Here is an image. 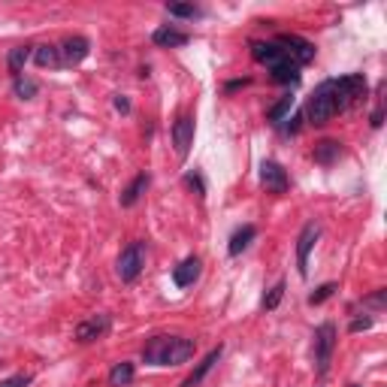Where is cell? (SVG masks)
Returning <instances> with one entry per match:
<instances>
[{"label":"cell","mask_w":387,"mask_h":387,"mask_svg":"<svg viewBox=\"0 0 387 387\" xmlns=\"http://www.w3.org/2000/svg\"><path fill=\"white\" fill-rule=\"evenodd\" d=\"M194 339L185 336H155L142 348V360L148 366H179V363L194 357Z\"/></svg>","instance_id":"cell-1"},{"label":"cell","mask_w":387,"mask_h":387,"mask_svg":"<svg viewBox=\"0 0 387 387\" xmlns=\"http://www.w3.org/2000/svg\"><path fill=\"white\" fill-rule=\"evenodd\" d=\"M336 112H342V106H339V94H336V79H327V82H321V85L312 91V97H309L306 121L309 124H315V127H321V124H327Z\"/></svg>","instance_id":"cell-2"},{"label":"cell","mask_w":387,"mask_h":387,"mask_svg":"<svg viewBox=\"0 0 387 387\" xmlns=\"http://www.w3.org/2000/svg\"><path fill=\"white\" fill-rule=\"evenodd\" d=\"M333 351H336V324H321L315 330V369L318 378L327 375L330 363H333Z\"/></svg>","instance_id":"cell-3"},{"label":"cell","mask_w":387,"mask_h":387,"mask_svg":"<svg viewBox=\"0 0 387 387\" xmlns=\"http://www.w3.org/2000/svg\"><path fill=\"white\" fill-rule=\"evenodd\" d=\"M142 267H146V242H131L127 248H121L115 272L121 282H136Z\"/></svg>","instance_id":"cell-4"},{"label":"cell","mask_w":387,"mask_h":387,"mask_svg":"<svg viewBox=\"0 0 387 387\" xmlns=\"http://www.w3.org/2000/svg\"><path fill=\"white\" fill-rule=\"evenodd\" d=\"M272 43H276L278 49L285 52V58L294 60L297 67L309 64V60H315V45L309 43V40H302V36H297V34H282V36H276Z\"/></svg>","instance_id":"cell-5"},{"label":"cell","mask_w":387,"mask_h":387,"mask_svg":"<svg viewBox=\"0 0 387 387\" xmlns=\"http://www.w3.org/2000/svg\"><path fill=\"white\" fill-rule=\"evenodd\" d=\"M336 94H339V106H342V112L348 109V106L360 103L363 97H366V76L363 73L339 76L336 79Z\"/></svg>","instance_id":"cell-6"},{"label":"cell","mask_w":387,"mask_h":387,"mask_svg":"<svg viewBox=\"0 0 387 387\" xmlns=\"http://www.w3.org/2000/svg\"><path fill=\"white\" fill-rule=\"evenodd\" d=\"M318 236H321V227H318L315 221H309L306 227H302L300 239H297V269H300L302 278L309 276V254H312Z\"/></svg>","instance_id":"cell-7"},{"label":"cell","mask_w":387,"mask_h":387,"mask_svg":"<svg viewBox=\"0 0 387 387\" xmlns=\"http://www.w3.org/2000/svg\"><path fill=\"white\" fill-rule=\"evenodd\" d=\"M261 181H263V188L272 191V194H285L287 185H291L287 170H285L282 164H276V161H263L261 164Z\"/></svg>","instance_id":"cell-8"},{"label":"cell","mask_w":387,"mask_h":387,"mask_svg":"<svg viewBox=\"0 0 387 387\" xmlns=\"http://www.w3.org/2000/svg\"><path fill=\"white\" fill-rule=\"evenodd\" d=\"M58 52H60V64H64V67H76V64H82V60L88 58L91 43L85 40V36H67V40L58 45Z\"/></svg>","instance_id":"cell-9"},{"label":"cell","mask_w":387,"mask_h":387,"mask_svg":"<svg viewBox=\"0 0 387 387\" xmlns=\"http://www.w3.org/2000/svg\"><path fill=\"white\" fill-rule=\"evenodd\" d=\"M173 146H176L179 157H188V151L194 146V118L191 115H181L173 124Z\"/></svg>","instance_id":"cell-10"},{"label":"cell","mask_w":387,"mask_h":387,"mask_svg":"<svg viewBox=\"0 0 387 387\" xmlns=\"http://www.w3.org/2000/svg\"><path fill=\"white\" fill-rule=\"evenodd\" d=\"M109 315H91L88 321H82L79 327H76V339L79 342H94V339H103L106 333H109Z\"/></svg>","instance_id":"cell-11"},{"label":"cell","mask_w":387,"mask_h":387,"mask_svg":"<svg viewBox=\"0 0 387 387\" xmlns=\"http://www.w3.org/2000/svg\"><path fill=\"white\" fill-rule=\"evenodd\" d=\"M200 272H203V261L197 254H191L173 269V282H176V287H191L200 278Z\"/></svg>","instance_id":"cell-12"},{"label":"cell","mask_w":387,"mask_h":387,"mask_svg":"<svg viewBox=\"0 0 387 387\" xmlns=\"http://www.w3.org/2000/svg\"><path fill=\"white\" fill-rule=\"evenodd\" d=\"M221 351H224V348H221V345H218V348H212V351L206 354V357H203L200 363H197V369H194V373H191V375H188V378H185V382H181V387H197V384H200V382H203V378H206V375L212 373V366H215V363H218V360H221Z\"/></svg>","instance_id":"cell-13"},{"label":"cell","mask_w":387,"mask_h":387,"mask_svg":"<svg viewBox=\"0 0 387 387\" xmlns=\"http://www.w3.org/2000/svg\"><path fill=\"white\" fill-rule=\"evenodd\" d=\"M312 157H315V164H321V166H333L339 157H342V142L339 140H321L315 146Z\"/></svg>","instance_id":"cell-14"},{"label":"cell","mask_w":387,"mask_h":387,"mask_svg":"<svg viewBox=\"0 0 387 387\" xmlns=\"http://www.w3.org/2000/svg\"><path fill=\"white\" fill-rule=\"evenodd\" d=\"M191 36L185 34V30H176V27H157L155 34H151V43L161 45V49H179V45H185Z\"/></svg>","instance_id":"cell-15"},{"label":"cell","mask_w":387,"mask_h":387,"mask_svg":"<svg viewBox=\"0 0 387 387\" xmlns=\"http://www.w3.org/2000/svg\"><path fill=\"white\" fill-rule=\"evenodd\" d=\"M148 185H151V176H148V173H140V176H136L131 185L124 188V194H121V206H127V209L136 206V203H140V197L148 191Z\"/></svg>","instance_id":"cell-16"},{"label":"cell","mask_w":387,"mask_h":387,"mask_svg":"<svg viewBox=\"0 0 387 387\" xmlns=\"http://www.w3.org/2000/svg\"><path fill=\"white\" fill-rule=\"evenodd\" d=\"M252 55L257 64H267V67H276L278 60H285V52L276 43H252Z\"/></svg>","instance_id":"cell-17"},{"label":"cell","mask_w":387,"mask_h":387,"mask_svg":"<svg viewBox=\"0 0 387 387\" xmlns=\"http://www.w3.org/2000/svg\"><path fill=\"white\" fill-rule=\"evenodd\" d=\"M254 236H257V227H254V224H242L239 230L230 236V245H227V252H230L233 257L242 254V252H245V248L254 242Z\"/></svg>","instance_id":"cell-18"},{"label":"cell","mask_w":387,"mask_h":387,"mask_svg":"<svg viewBox=\"0 0 387 387\" xmlns=\"http://www.w3.org/2000/svg\"><path fill=\"white\" fill-rule=\"evenodd\" d=\"M269 70H272V79H276L278 85H297L300 82V67L294 64V60H287V58L278 60V64L269 67Z\"/></svg>","instance_id":"cell-19"},{"label":"cell","mask_w":387,"mask_h":387,"mask_svg":"<svg viewBox=\"0 0 387 387\" xmlns=\"http://www.w3.org/2000/svg\"><path fill=\"white\" fill-rule=\"evenodd\" d=\"M133 375H136V369H133V363H127V360H121L112 366V373H109V384L112 387H127L133 382Z\"/></svg>","instance_id":"cell-20"},{"label":"cell","mask_w":387,"mask_h":387,"mask_svg":"<svg viewBox=\"0 0 387 387\" xmlns=\"http://www.w3.org/2000/svg\"><path fill=\"white\" fill-rule=\"evenodd\" d=\"M30 49H34V45H15V49H10L6 67H10L12 76H21V70H25V64H27V58H30Z\"/></svg>","instance_id":"cell-21"},{"label":"cell","mask_w":387,"mask_h":387,"mask_svg":"<svg viewBox=\"0 0 387 387\" xmlns=\"http://www.w3.org/2000/svg\"><path fill=\"white\" fill-rule=\"evenodd\" d=\"M12 91H15V97H21V100H34L40 85H36V79H30V76H15Z\"/></svg>","instance_id":"cell-22"},{"label":"cell","mask_w":387,"mask_h":387,"mask_svg":"<svg viewBox=\"0 0 387 387\" xmlns=\"http://www.w3.org/2000/svg\"><path fill=\"white\" fill-rule=\"evenodd\" d=\"M34 60H36L40 67H60V52H58V45H36Z\"/></svg>","instance_id":"cell-23"},{"label":"cell","mask_w":387,"mask_h":387,"mask_svg":"<svg viewBox=\"0 0 387 387\" xmlns=\"http://www.w3.org/2000/svg\"><path fill=\"white\" fill-rule=\"evenodd\" d=\"M294 109V97L291 94H287V97H282V100H278L276 106H272V109L267 112V118L272 121V124H285V118H287V112H291Z\"/></svg>","instance_id":"cell-24"},{"label":"cell","mask_w":387,"mask_h":387,"mask_svg":"<svg viewBox=\"0 0 387 387\" xmlns=\"http://www.w3.org/2000/svg\"><path fill=\"white\" fill-rule=\"evenodd\" d=\"M339 287H336V282H327V285H321L315 294H309V306H321V302H327L333 294H336Z\"/></svg>","instance_id":"cell-25"},{"label":"cell","mask_w":387,"mask_h":387,"mask_svg":"<svg viewBox=\"0 0 387 387\" xmlns=\"http://www.w3.org/2000/svg\"><path fill=\"white\" fill-rule=\"evenodd\" d=\"M166 12L179 15V19H197V15H200V10H197L194 3H170L166 6Z\"/></svg>","instance_id":"cell-26"},{"label":"cell","mask_w":387,"mask_h":387,"mask_svg":"<svg viewBox=\"0 0 387 387\" xmlns=\"http://www.w3.org/2000/svg\"><path fill=\"white\" fill-rule=\"evenodd\" d=\"M285 297V282H276V287H269V294L263 297V309H276Z\"/></svg>","instance_id":"cell-27"},{"label":"cell","mask_w":387,"mask_h":387,"mask_svg":"<svg viewBox=\"0 0 387 387\" xmlns=\"http://www.w3.org/2000/svg\"><path fill=\"white\" fill-rule=\"evenodd\" d=\"M185 185L191 188L197 197H206V185H203V176H200V173H188V176H185Z\"/></svg>","instance_id":"cell-28"},{"label":"cell","mask_w":387,"mask_h":387,"mask_svg":"<svg viewBox=\"0 0 387 387\" xmlns=\"http://www.w3.org/2000/svg\"><path fill=\"white\" fill-rule=\"evenodd\" d=\"M30 384V375H12L6 382H0V387H27Z\"/></svg>","instance_id":"cell-29"},{"label":"cell","mask_w":387,"mask_h":387,"mask_svg":"<svg viewBox=\"0 0 387 387\" xmlns=\"http://www.w3.org/2000/svg\"><path fill=\"white\" fill-rule=\"evenodd\" d=\"M369 327H373V318L366 315V318H354L348 330H351V333H360V330H369Z\"/></svg>","instance_id":"cell-30"},{"label":"cell","mask_w":387,"mask_h":387,"mask_svg":"<svg viewBox=\"0 0 387 387\" xmlns=\"http://www.w3.org/2000/svg\"><path fill=\"white\" fill-rule=\"evenodd\" d=\"M384 300H387V291H378L375 297H369V300H366V306H375V309H382V306H384Z\"/></svg>","instance_id":"cell-31"},{"label":"cell","mask_w":387,"mask_h":387,"mask_svg":"<svg viewBox=\"0 0 387 387\" xmlns=\"http://www.w3.org/2000/svg\"><path fill=\"white\" fill-rule=\"evenodd\" d=\"M115 109H118V112H124V115H127V112H131V100H127L124 94H118V97H115Z\"/></svg>","instance_id":"cell-32"},{"label":"cell","mask_w":387,"mask_h":387,"mask_svg":"<svg viewBox=\"0 0 387 387\" xmlns=\"http://www.w3.org/2000/svg\"><path fill=\"white\" fill-rule=\"evenodd\" d=\"M382 124H384V106H378L373 112V127H382Z\"/></svg>","instance_id":"cell-33"},{"label":"cell","mask_w":387,"mask_h":387,"mask_svg":"<svg viewBox=\"0 0 387 387\" xmlns=\"http://www.w3.org/2000/svg\"><path fill=\"white\" fill-rule=\"evenodd\" d=\"M242 85H248V79H236V82H227V91H233V88H242Z\"/></svg>","instance_id":"cell-34"},{"label":"cell","mask_w":387,"mask_h":387,"mask_svg":"<svg viewBox=\"0 0 387 387\" xmlns=\"http://www.w3.org/2000/svg\"><path fill=\"white\" fill-rule=\"evenodd\" d=\"M351 387H360V384H351Z\"/></svg>","instance_id":"cell-35"}]
</instances>
